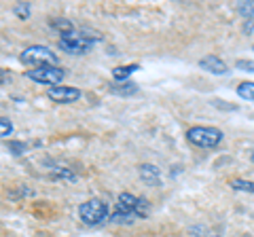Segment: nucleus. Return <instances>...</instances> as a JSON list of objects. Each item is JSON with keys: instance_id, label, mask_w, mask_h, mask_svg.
I'll return each mask as SVG.
<instances>
[{"instance_id": "1", "label": "nucleus", "mask_w": 254, "mask_h": 237, "mask_svg": "<svg viewBox=\"0 0 254 237\" xmlns=\"http://www.w3.org/2000/svg\"><path fill=\"white\" fill-rule=\"evenodd\" d=\"M19 59L28 66L41 68V66H58V53H53L49 47L43 45H32L28 49H23Z\"/></svg>"}, {"instance_id": "2", "label": "nucleus", "mask_w": 254, "mask_h": 237, "mask_svg": "<svg viewBox=\"0 0 254 237\" xmlns=\"http://www.w3.org/2000/svg\"><path fill=\"white\" fill-rule=\"evenodd\" d=\"M78 218L89 227H98L108 218V205L102 199H87L78 205Z\"/></svg>"}, {"instance_id": "3", "label": "nucleus", "mask_w": 254, "mask_h": 237, "mask_svg": "<svg viewBox=\"0 0 254 237\" xmlns=\"http://www.w3.org/2000/svg\"><path fill=\"white\" fill-rule=\"evenodd\" d=\"M187 140L199 148H216L222 142V131L216 127H201V125H197V127H190L187 131Z\"/></svg>"}, {"instance_id": "4", "label": "nucleus", "mask_w": 254, "mask_h": 237, "mask_svg": "<svg viewBox=\"0 0 254 237\" xmlns=\"http://www.w3.org/2000/svg\"><path fill=\"white\" fill-rule=\"evenodd\" d=\"M60 49L70 55H85L93 49V41H89L83 32H70L60 36Z\"/></svg>"}, {"instance_id": "5", "label": "nucleus", "mask_w": 254, "mask_h": 237, "mask_svg": "<svg viewBox=\"0 0 254 237\" xmlns=\"http://www.w3.org/2000/svg\"><path fill=\"white\" fill-rule=\"evenodd\" d=\"M26 76L34 83H41V85H49V87H58L62 85L64 76L66 72L60 68V66H41V68H32L26 72Z\"/></svg>"}, {"instance_id": "6", "label": "nucleus", "mask_w": 254, "mask_h": 237, "mask_svg": "<svg viewBox=\"0 0 254 237\" xmlns=\"http://www.w3.org/2000/svg\"><path fill=\"white\" fill-rule=\"evenodd\" d=\"M47 96L49 100L58 102V104H72V102L81 100V89H76V87H64V85H58V87H49V91H47Z\"/></svg>"}, {"instance_id": "7", "label": "nucleus", "mask_w": 254, "mask_h": 237, "mask_svg": "<svg viewBox=\"0 0 254 237\" xmlns=\"http://www.w3.org/2000/svg\"><path fill=\"white\" fill-rule=\"evenodd\" d=\"M138 174H140V180L148 186H157L159 182H161V170L157 168V165L153 163H144L138 168Z\"/></svg>"}, {"instance_id": "8", "label": "nucleus", "mask_w": 254, "mask_h": 237, "mask_svg": "<svg viewBox=\"0 0 254 237\" xmlns=\"http://www.w3.org/2000/svg\"><path fill=\"white\" fill-rule=\"evenodd\" d=\"M199 68L205 70V72H212V74H225L227 72V64L222 61L216 55H205V58L199 59Z\"/></svg>"}, {"instance_id": "9", "label": "nucleus", "mask_w": 254, "mask_h": 237, "mask_svg": "<svg viewBox=\"0 0 254 237\" xmlns=\"http://www.w3.org/2000/svg\"><path fill=\"white\" fill-rule=\"evenodd\" d=\"M138 199H140V197L131 195V193H121L117 197V210L127 212V214H133V210H136V205H138ZM133 216H136V214H133Z\"/></svg>"}, {"instance_id": "10", "label": "nucleus", "mask_w": 254, "mask_h": 237, "mask_svg": "<svg viewBox=\"0 0 254 237\" xmlns=\"http://www.w3.org/2000/svg\"><path fill=\"white\" fill-rule=\"evenodd\" d=\"M110 91L117 93V96H133V93H138V85L131 83V81H123V83H115L110 85Z\"/></svg>"}, {"instance_id": "11", "label": "nucleus", "mask_w": 254, "mask_h": 237, "mask_svg": "<svg viewBox=\"0 0 254 237\" xmlns=\"http://www.w3.org/2000/svg\"><path fill=\"white\" fill-rule=\"evenodd\" d=\"M138 70V64H129V66H117V68H113V78L115 81H119V83H123V81H127L133 72Z\"/></svg>"}, {"instance_id": "12", "label": "nucleus", "mask_w": 254, "mask_h": 237, "mask_svg": "<svg viewBox=\"0 0 254 237\" xmlns=\"http://www.w3.org/2000/svg\"><path fill=\"white\" fill-rule=\"evenodd\" d=\"M229 186L233 188V191H240V193H250L254 195V180H244V178H233Z\"/></svg>"}, {"instance_id": "13", "label": "nucleus", "mask_w": 254, "mask_h": 237, "mask_svg": "<svg viewBox=\"0 0 254 237\" xmlns=\"http://www.w3.org/2000/svg\"><path fill=\"white\" fill-rule=\"evenodd\" d=\"M51 28H55L62 34H70V32H74V23L70 21V19H64V17H55L51 19Z\"/></svg>"}, {"instance_id": "14", "label": "nucleus", "mask_w": 254, "mask_h": 237, "mask_svg": "<svg viewBox=\"0 0 254 237\" xmlns=\"http://www.w3.org/2000/svg\"><path fill=\"white\" fill-rule=\"evenodd\" d=\"M237 96L242 100H248V102H254V81H246L237 87Z\"/></svg>"}, {"instance_id": "15", "label": "nucleus", "mask_w": 254, "mask_h": 237, "mask_svg": "<svg viewBox=\"0 0 254 237\" xmlns=\"http://www.w3.org/2000/svg\"><path fill=\"white\" fill-rule=\"evenodd\" d=\"M133 220H136V216L127 214V212H121V210H117L115 214H110V223H115V225H133Z\"/></svg>"}, {"instance_id": "16", "label": "nucleus", "mask_w": 254, "mask_h": 237, "mask_svg": "<svg viewBox=\"0 0 254 237\" xmlns=\"http://www.w3.org/2000/svg\"><path fill=\"white\" fill-rule=\"evenodd\" d=\"M237 13L246 19H254V0H248V2H237L235 4Z\"/></svg>"}, {"instance_id": "17", "label": "nucleus", "mask_w": 254, "mask_h": 237, "mask_svg": "<svg viewBox=\"0 0 254 237\" xmlns=\"http://www.w3.org/2000/svg\"><path fill=\"white\" fill-rule=\"evenodd\" d=\"M13 133V123L9 118H0V140L2 138H9Z\"/></svg>"}, {"instance_id": "18", "label": "nucleus", "mask_w": 254, "mask_h": 237, "mask_svg": "<svg viewBox=\"0 0 254 237\" xmlns=\"http://www.w3.org/2000/svg\"><path fill=\"white\" fill-rule=\"evenodd\" d=\"M13 13L17 15L19 19H28V17H30V4H28V2H19V4H15Z\"/></svg>"}, {"instance_id": "19", "label": "nucleus", "mask_w": 254, "mask_h": 237, "mask_svg": "<svg viewBox=\"0 0 254 237\" xmlns=\"http://www.w3.org/2000/svg\"><path fill=\"white\" fill-rule=\"evenodd\" d=\"M55 174H58L60 178H64V180H70V182H74V180H76V174L70 172L68 168H58V170H55Z\"/></svg>"}, {"instance_id": "20", "label": "nucleus", "mask_w": 254, "mask_h": 237, "mask_svg": "<svg viewBox=\"0 0 254 237\" xmlns=\"http://www.w3.org/2000/svg\"><path fill=\"white\" fill-rule=\"evenodd\" d=\"M235 68L244 70V72H254V61H250V59H237Z\"/></svg>"}, {"instance_id": "21", "label": "nucleus", "mask_w": 254, "mask_h": 237, "mask_svg": "<svg viewBox=\"0 0 254 237\" xmlns=\"http://www.w3.org/2000/svg\"><path fill=\"white\" fill-rule=\"evenodd\" d=\"M9 81H11V72H6V70H2V68H0V87H2V85H6Z\"/></svg>"}, {"instance_id": "22", "label": "nucleus", "mask_w": 254, "mask_h": 237, "mask_svg": "<svg viewBox=\"0 0 254 237\" xmlns=\"http://www.w3.org/2000/svg\"><path fill=\"white\" fill-rule=\"evenodd\" d=\"M11 148H13V151L19 155V153H21V151H23V148H26V146H23V144H17V142H11Z\"/></svg>"}, {"instance_id": "23", "label": "nucleus", "mask_w": 254, "mask_h": 237, "mask_svg": "<svg viewBox=\"0 0 254 237\" xmlns=\"http://www.w3.org/2000/svg\"><path fill=\"white\" fill-rule=\"evenodd\" d=\"M250 161H252V163H254V151H252V153H250Z\"/></svg>"}, {"instance_id": "24", "label": "nucleus", "mask_w": 254, "mask_h": 237, "mask_svg": "<svg viewBox=\"0 0 254 237\" xmlns=\"http://www.w3.org/2000/svg\"><path fill=\"white\" fill-rule=\"evenodd\" d=\"M252 51H254V47H252Z\"/></svg>"}]
</instances>
